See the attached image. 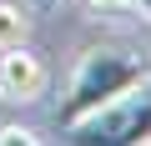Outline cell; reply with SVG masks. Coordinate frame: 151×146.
<instances>
[{"label":"cell","instance_id":"3","mask_svg":"<svg viewBox=\"0 0 151 146\" xmlns=\"http://www.w3.org/2000/svg\"><path fill=\"white\" fill-rule=\"evenodd\" d=\"M40 91H45V65H40V55H30L25 45H5V50H0V96L35 101Z\"/></svg>","mask_w":151,"mask_h":146},{"label":"cell","instance_id":"1","mask_svg":"<svg viewBox=\"0 0 151 146\" xmlns=\"http://www.w3.org/2000/svg\"><path fill=\"white\" fill-rule=\"evenodd\" d=\"M146 76H151V60H146L141 50L96 45V50H86V55H81V65H76V76H70V86H65V96H60L55 121L70 131L76 121H86V116H91V111H101L106 101L126 96V91H131V86H141Z\"/></svg>","mask_w":151,"mask_h":146},{"label":"cell","instance_id":"2","mask_svg":"<svg viewBox=\"0 0 151 146\" xmlns=\"http://www.w3.org/2000/svg\"><path fill=\"white\" fill-rule=\"evenodd\" d=\"M70 131L76 141H96V146H146L151 141V76L131 86L126 96L106 101L101 111H91L86 121H76Z\"/></svg>","mask_w":151,"mask_h":146},{"label":"cell","instance_id":"4","mask_svg":"<svg viewBox=\"0 0 151 146\" xmlns=\"http://www.w3.org/2000/svg\"><path fill=\"white\" fill-rule=\"evenodd\" d=\"M20 40H25V10L10 5V0H0V50L20 45Z\"/></svg>","mask_w":151,"mask_h":146},{"label":"cell","instance_id":"7","mask_svg":"<svg viewBox=\"0 0 151 146\" xmlns=\"http://www.w3.org/2000/svg\"><path fill=\"white\" fill-rule=\"evenodd\" d=\"M131 5H136V10L146 15V20H151V0H131Z\"/></svg>","mask_w":151,"mask_h":146},{"label":"cell","instance_id":"5","mask_svg":"<svg viewBox=\"0 0 151 146\" xmlns=\"http://www.w3.org/2000/svg\"><path fill=\"white\" fill-rule=\"evenodd\" d=\"M15 141H20V146H35L40 136H35V131H25V126H0V146H15Z\"/></svg>","mask_w":151,"mask_h":146},{"label":"cell","instance_id":"6","mask_svg":"<svg viewBox=\"0 0 151 146\" xmlns=\"http://www.w3.org/2000/svg\"><path fill=\"white\" fill-rule=\"evenodd\" d=\"M86 5H91V10H101V15H111V10H126L131 0H86Z\"/></svg>","mask_w":151,"mask_h":146},{"label":"cell","instance_id":"8","mask_svg":"<svg viewBox=\"0 0 151 146\" xmlns=\"http://www.w3.org/2000/svg\"><path fill=\"white\" fill-rule=\"evenodd\" d=\"M35 5H60V0H35Z\"/></svg>","mask_w":151,"mask_h":146}]
</instances>
